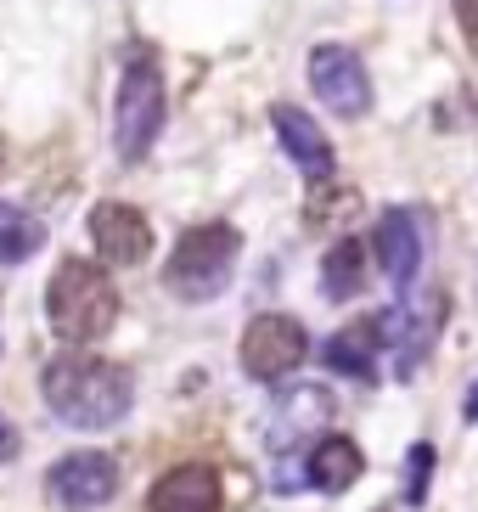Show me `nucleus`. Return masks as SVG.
Instances as JSON below:
<instances>
[{
  "mask_svg": "<svg viewBox=\"0 0 478 512\" xmlns=\"http://www.w3.org/2000/svg\"><path fill=\"white\" fill-rule=\"evenodd\" d=\"M304 467H310V484H315V490H327V496H344L349 484L360 479V467H366V462H360V445H355V439L327 434V439H321V445L310 451V462H304Z\"/></svg>",
  "mask_w": 478,
  "mask_h": 512,
  "instance_id": "nucleus-15",
  "label": "nucleus"
},
{
  "mask_svg": "<svg viewBox=\"0 0 478 512\" xmlns=\"http://www.w3.org/2000/svg\"><path fill=\"white\" fill-rule=\"evenodd\" d=\"M242 259V237L237 226H192L175 242V254L164 265V287L180 304H209L220 299Z\"/></svg>",
  "mask_w": 478,
  "mask_h": 512,
  "instance_id": "nucleus-3",
  "label": "nucleus"
},
{
  "mask_svg": "<svg viewBox=\"0 0 478 512\" xmlns=\"http://www.w3.org/2000/svg\"><path fill=\"white\" fill-rule=\"evenodd\" d=\"M462 411H467V422H478V383L467 389V406H462Z\"/></svg>",
  "mask_w": 478,
  "mask_h": 512,
  "instance_id": "nucleus-21",
  "label": "nucleus"
},
{
  "mask_svg": "<svg viewBox=\"0 0 478 512\" xmlns=\"http://www.w3.org/2000/svg\"><path fill=\"white\" fill-rule=\"evenodd\" d=\"M45 496H51V507H62V512L102 507V501L119 496V462L102 456V451L62 456V462H51V473H45Z\"/></svg>",
  "mask_w": 478,
  "mask_h": 512,
  "instance_id": "nucleus-6",
  "label": "nucleus"
},
{
  "mask_svg": "<svg viewBox=\"0 0 478 512\" xmlns=\"http://www.w3.org/2000/svg\"><path fill=\"white\" fill-rule=\"evenodd\" d=\"M164 107V68L152 57H130L119 74V96H113V147H119L124 164H141L152 152V141L164 130Z\"/></svg>",
  "mask_w": 478,
  "mask_h": 512,
  "instance_id": "nucleus-4",
  "label": "nucleus"
},
{
  "mask_svg": "<svg viewBox=\"0 0 478 512\" xmlns=\"http://www.w3.org/2000/svg\"><path fill=\"white\" fill-rule=\"evenodd\" d=\"M237 361H242V372L254 377V383H287V377L310 361L304 321L299 316H282V310L254 316V321H248V332H242Z\"/></svg>",
  "mask_w": 478,
  "mask_h": 512,
  "instance_id": "nucleus-5",
  "label": "nucleus"
},
{
  "mask_svg": "<svg viewBox=\"0 0 478 512\" xmlns=\"http://www.w3.org/2000/svg\"><path fill=\"white\" fill-rule=\"evenodd\" d=\"M377 349H383V321H355L321 349V361L344 377H372L377 372Z\"/></svg>",
  "mask_w": 478,
  "mask_h": 512,
  "instance_id": "nucleus-14",
  "label": "nucleus"
},
{
  "mask_svg": "<svg viewBox=\"0 0 478 512\" xmlns=\"http://www.w3.org/2000/svg\"><path fill=\"white\" fill-rule=\"evenodd\" d=\"M45 242V226L34 220L29 209H17V203H0V265H23V259L40 254Z\"/></svg>",
  "mask_w": 478,
  "mask_h": 512,
  "instance_id": "nucleus-17",
  "label": "nucleus"
},
{
  "mask_svg": "<svg viewBox=\"0 0 478 512\" xmlns=\"http://www.w3.org/2000/svg\"><path fill=\"white\" fill-rule=\"evenodd\" d=\"M90 242H96L102 265L130 271V265H141L152 254V226H147V214L130 209V203H96L90 209Z\"/></svg>",
  "mask_w": 478,
  "mask_h": 512,
  "instance_id": "nucleus-8",
  "label": "nucleus"
},
{
  "mask_svg": "<svg viewBox=\"0 0 478 512\" xmlns=\"http://www.w3.org/2000/svg\"><path fill=\"white\" fill-rule=\"evenodd\" d=\"M428 254V220L417 209H389L377 220V265L394 287H411Z\"/></svg>",
  "mask_w": 478,
  "mask_h": 512,
  "instance_id": "nucleus-9",
  "label": "nucleus"
},
{
  "mask_svg": "<svg viewBox=\"0 0 478 512\" xmlns=\"http://www.w3.org/2000/svg\"><path fill=\"white\" fill-rule=\"evenodd\" d=\"M40 394L51 417L68 422V428H119L135 406V389H130V372L102 355H85V349H68L57 361L45 366L40 377Z\"/></svg>",
  "mask_w": 478,
  "mask_h": 512,
  "instance_id": "nucleus-1",
  "label": "nucleus"
},
{
  "mask_svg": "<svg viewBox=\"0 0 478 512\" xmlns=\"http://www.w3.org/2000/svg\"><path fill=\"white\" fill-rule=\"evenodd\" d=\"M45 321L62 344H96L119 321V287L90 259H62L45 287Z\"/></svg>",
  "mask_w": 478,
  "mask_h": 512,
  "instance_id": "nucleus-2",
  "label": "nucleus"
},
{
  "mask_svg": "<svg viewBox=\"0 0 478 512\" xmlns=\"http://www.w3.org/2000/svg\"><path fill=\"white\" fill-rule=\"evenodd\" d=\"M6 451H12V434H0V456H6Z\"/></svg>",
  "mask_w": 478,
  "mask_h": 512,
  "instance_id": "nucleus-22",
  "label": "nucleus"
},
{
  "mask_svg": "<svg viewBox=\"0 0 478 512\" xmlns=\"http://www.w3.org/2000/svg\"><path fill=\"white\" fill-rule=\"evenodd\" d=\"M327 422H332V400H327V389H310V383H304L299 394H282V400L270 406L265 445H270L276 456H287V451H299L304 439L321 434Z\"/></svg>",
  "mask_w": 478,
  "mask_h": 512,
  "instance_id": "nucleus-10",
  "label": "nucleus"
},
{
  "mask_svg": "<svg viewBox=\"0 0 478 512\" xmlns=\"http://www.w3.org/2000/svg\"><path fill=\"white\" fill-rule=\"evenodd\" d=\"M270 119H276V136H282L287 158L310 175V181H327L332 175V141L321 136V124L310 119V113H299V107H270Z\"/></svg>",
  "mask_w": 478,
  "mask_h": 512,
  "instance_id": "nucleus-13",
  "label": "nucleus"
},
{
  "mask_svg": "<svg viewBox=\"0 0 478 512\" xmlns=\"http://www.w3.org/2000/svg\"><path fill=\"white\" fill-rule=\"evenodd\" d=\"M456 17H462V34H467V46L478 51V0H456Z\"/></svg>",
  "mask_w": 478,
  "mask_h": 512,
  "instance_id": "nucleus-20",
  "label": "nucleus"
},
{
  "mask_svg": "<svg viewBox=\"0 0 478 512\" xmlns=\"http://www.w3.org/2000/svg\"><path fill=\"white\" fill-rule=\"evenodd\" d=\"M383 321V349H394V361H400V372H411V366L434 349V332H439V299H417V293H405L400 304H394Z\"/></svg>",
  "mask_w": 478,
  "mask_h": 512,
  "instance_id": "nucleus-11",
  "label": "nucleus"
},
{
  "mask_svg": "<svg viewBox=\"0 0 478 512\" xmlns=\"http://www.w3.org/2000/svg\"><path fill=\"white\" fill-rule=\"evenodd\" d=\"M355 209H360V197L349 192V186H344V192H315V203H310V220H315V226H327L332 214H344V220H349Z\"/></svg>",
  "mask_w": 478,
  "mask_h": 512,
  "instance_id": "nucleus-19",
  "label": "nucleus"
},
{
  "mask_svg": "<svg viewBox=\"0 0 478 512\" xmlns=\"http://www.w3.org/2000/svg\"><path fill=\"white\" fill-rule=\"evenodd\" d=\"M360 287H366V248L355 237L332 242L327 259H321V293L327 299H355Z\"/></svg>",
  "mask_w": 478,
  "mask_h": 512,
  "instance_id": "nucleus-16",
  "label": "nucleus"
},
{
  "mask_svg": "<svg viewBox=\"0 0 478 512\" xmlns=\"http://www.w3.org/2000/svg\"><path fill=\"white\" fill-rule=\"evenodd\" d=\"M428 473H434V445H411V456H405V501L411 507L428 496Z\"/></svg>",
  "mask_w": 478,
  "mask_h": 512,
  "instance_id": "nucleus-18",
  "label": "nucleus"
},
{
  "mask_svg": "<svg viewBox=\"0 0 478 512\" xmlns=\"http://www.w3.org/2000/svg\"><path fill=\"white\" fill-rule=\"evenodd\" d=\"M310 91L338 113V119H366L372 113V79L366 62L344 46H315L310 51Z\"/></svg>",
  "mask_w": 478,
  "mask_h": 512,
  "instance_id": "nucleus-7",
  "label": "nucleus"
},
{
  "mask_svg": "<svg viewBox=\"0 0 478 512\" xmlns=\"http://www.w3.org/2000/svg\"><path fill=\"white\" fill-rule=\"evenodd\" d=\"M147 512H220V473L209 462H180L147 490Z\"/></svg>",
  "mask_w": 478,
  "mask_h": 512,
  "instance_id": "nucleus-12",
  "label": "nucleus"
}]
</instances>
